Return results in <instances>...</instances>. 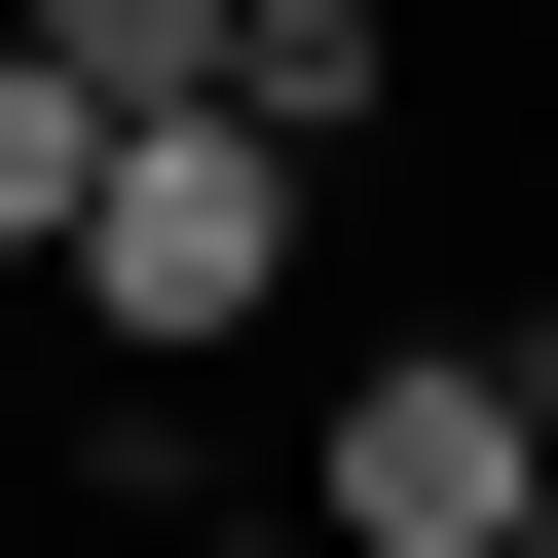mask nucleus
Masks as SVG:
<instances>
[{
  "label": "nucleus",
  "mask_w": 558,
  "mask_h": 558,
  "mask_svg": "<svg viewBox=\"0 0 558 558\" xmlns=\"http://www.w3.org/2000/svg\"><path fill=\"white\" fill-rule=\"evenodd\" d=\"M223 112H260V149H299V186H336V149L410 112V0H223Z\"/></svg>",
  "instance_id": "7ed1b4c3"
},
{
  "label": "nucleus",
  "mask_w": 558,
  "mask_h": 558,
  "mask_svg": "<svg viewBox=\"0 0 558 558\" xmlns=\"http://www.w3.org/2000/svg\"><path fill=\"white\" fill-rule=\"evenodd\" d=\"M299 223H336V186L260 149V112H112V149H75V260H38V299H75L112 373H223L260 299H299Z\"/></svg>",
  "instance_id": "f257e3e1"
},
{
  "label": "nucleus",
  "mask_w": 558,
  "mask_h": 558,
  "mask_svg": "<svg viewBox=\"0 0 558 558\" xmlns=\"http://www.w3.org/2000/svg\"><path fill=\"white\" fill-rule=\"evenodd\" d=\"M0 38H38L75 112H223V0H0Z\"/></svg>",
  "instance_id": "20e7f679"
},
{
  "label": "nucleus",
  "mask_w": 558,
  "mask_h": 558,
  "mask_svg": "<svg viewBox=\"0 0 558 558\" xmlns=\"http://www.w3.org/2000/svg\"><path fill=\"white\" fill-rule=\"evenodd\" d=\"M75 149H112V112H75L38 38H0V299H38V260H75Z\"/></svg>",
  "instance_id": "39448f33"
},
{
  "label": "nucleus",
  "mask_w": 558,
  "mask_h": 558,
  "mask_svg": "<svg viewBox=\"0 0 558 558\" xmlns=\"http://www.w3.org/2000/svg\"><path fill=\"white\" fill-rule=\"evenodd\" d=\"M299 558H558V373L521 336H373L299 447Z\"/></svg>",
  "instance_id": "f03ea898"
},
{
  "label": "nucleus",
  "mask_w": 558,
  "mask_h": 558,
  "mask_svg": "<svg viewBox=\"0 0 558 558\" xmlns=\"http://www.w3.org/2000/svg\"><path fill=\"white\" fill-rule=\"evenodd\" d=\"M186 558H299V521H186Z\"/></svg>",
  "instance_id": "423d86ee"
}]
</instances>
